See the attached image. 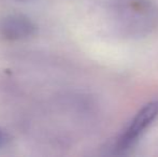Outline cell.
Returning <instances> with one entry per match:
<instances>
[{
    "label": "cell",
    "mask_w": 158,
    "mask_h": 157,
    "mask_svg": "<svg viewBox=\"0 0 158 157\" xmlns=\"http://www.w3.org/2000/svg\"><path fill=\"white\" fill-rule=\"evenodd\" d=\"M9 141V137H8V134L0 127V147H4V145L8 143Z\"/></svg>",
    "instance_id": "277c9868"
},
{
    "label": "cell",
    "mask_w": 158,
    "mask_h": 157,
    "mask_svg": "<svg viewBox=\"0 0 158 157\" xmlns=\"http://www.w3.org/2000/svg\"><path fill=\"white\" fill-rule=\"evenodd\" d=\"M37 26L21 13H8L0 16V38L6 41H22L37 34Z\"/></svg>",
    "instance_id": "3957f363"
},
{
    "label": "cell",
    "mask_w": 158,
    "mask_h": 157,
    "mask_svg": "<svg viewBox=\"0 0 158 157\" xmlns=\"http://www.w3.org/2000/svg\"><path fill=\"white\" fill-rule=\"evenodd\" d=\"M158 115V102H152L146 105L141 111L138 112L133 118L123 134L117 139L115 150L118 152H125L129 150L135 142L139 137L148 128Z\"/></svg>",
    "instance_id": "7a4b0ae2"
},
{
    "label": "cell",
    "mask_w": 158,
    "mask_h": 157,
    "mask_svg": "<svg viewBox=\"0 0 158 157\" xmlns=\"http://www.w3.org/2000/svg\"><path fill=\"white\" fill-rule=\"evenodd\" d=\"M108 12L112 28L125 37L145 36L158 24V10L150 0H110Z\"/></svg>",
    "instance_id": "6da1fadb"
}]
</instances>
